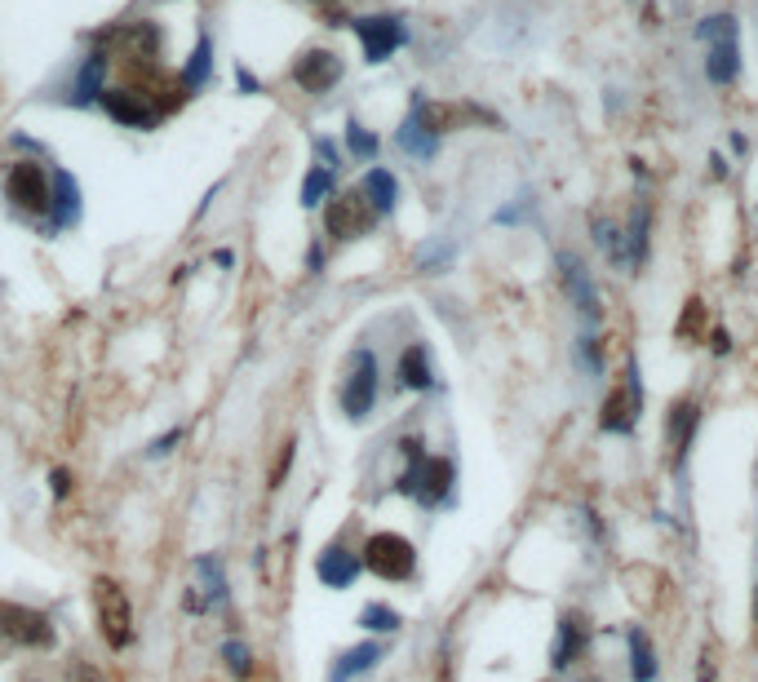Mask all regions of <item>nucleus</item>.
I'll return each mask as SVG.
<instances>
[{"instance_id":"nucleus-1","label":"nucleus","mask_w":758,"mask_h":682,"mask_svg":"<svg viewBox=\"0 0 758 682\" xmlns=\"http://www.w3.org/2000/svg\"><path fill=\"white\" fill-rule=\"evenodd\" d=\"M364 567L373 576H382V581H408V576L417 572V550L408 536L377 532V536H368V545H364Z\"/></svg>"},{"instance_id":"nucleus-2","label":"nucleus","mask_w":758,"mask_h":682,"mask_svg":"<svg viewBox=\"0 0 758 682\" xmlns=\"http://www.w3.org/2000/svg\"><path fill=\"white\" fill-rule=\"evenodd\" d=\"M94 607H98V634L107 638V647L125 651L133 643V607L125 589L102 576V581H94Z\"/></svg>"},{"instance_id":"nucleus-3","label":"nucleus","mask_w":758,"mask_h":682,"mask_svg":"<svg viewBox=\"0 0 758 682\" xmlns=\"http://www.w3.org/2000/svg\"><path fill=\"white\" fill-rule=\"evenodd\" d=\"M5 200L23 213H49V200H54L49 173L40 169L36 160H18L14 169L5 173Z\"/></svg>"},{"instance_id":"nucleus-4","label":"nucleus","mask_w":758,"mask_h":682,"mask_svg":"<svg viewBox=\"0 0 758 682\" xmlns=\"http://www.w3.org/2000/svg\"><path fill=\"white\" fill-rule=\"evenodd\" d=\"M0 638L18 647H40L49 651L54 647V625H49L45 612H32V607H18V603H0Z\"/></svg>"},{"instance_id":"nucleus-5","label":"nucleus","mask_w":758,"mask_h":682,"mask_svg":"<svg viewBox=\"0 0 758 682\" xmlns=\"http://www.w3.org/2000/svg\"><path fill=\"white\" fill-rule=\"evenodd\" d=\"M373 222H377V213H373V204L364 200V191H342L324 204V226H329L333 240H355V235H364Z\"/></svg>"},{"instance_id":"nucleus-6","label":"nucleus","mask_w":758,"mask_h":682,"mask_svg":"<svg viewBox=\"0 0 758 682\" xmlns=\"http://www.w3.org/2000/svg\"><path fill=\"white\" fill-rule=\"evenodd\" d=\"M373 403H377V359H373V350H355L351 377H346V386H342V408L351 421H364L368 412H373Z\"/></svg>"},{"instance_id":"nucleus-7","label":"nucleus","mask_w":758,"mask_h":682,"mask_svg":"<svg viewBox=\"0 0 758 682\" xmlns=\"http://www.w3.org/2000/svg\"><path fill=\"white\" fill-rule=\"evenodd\" d=\"M639 412H643V386H639V368L630 364L626 386H617L608 395V403H603L599 426H603V434H630L639 426Z\"/></svg>"},{"instance_id":"nucleus-8","label":"nucleus","mask_w":758,"mask_h":682,"mask_svg":"<svg viewBox=\"0 0 758 682\" xmlns=\"http://www.w3.org/2000/svg\"><path fill=\"white\" fill-rule=\"evenodd\" d=\"M351 27H355V36H360V45H364V58H368V62H386V58H391L395 49L408 40L404 23H399V18H391V14L355 18Z\"/></svg>"},{"instance_id":"nucleus-9","label":"nucleus","mask_w":758,"mask_h":682,"mask_svg":"<svg viewBox=\"0 0 758 682\" xmlns=\"http://www.w3.org/2000/svg\"><path fill=\"white\" fill-rule=\"evenodd\" d=\"M102 111H107L116 124L125 129H151L160 120V111L151 107V93H138V89H102Z\"/></svg>"},{"instance_id":"nucleus-10","label":"nucleus","mask_w":758,"mask_h":682,"mask_svg":"<svg viewBox=\"0 0 758 682\" xmlns=\"http://www.w3.org/2000/svg\"><path fill=\"white\" fill-rule=\"evenodd\" d=\"M293 80L306 93H329L337 80H342V58H337L333 49H306L293 67Z\"/></svg>"},{"instance_id":"nucleus-11","label":"nucleus","mask_w":758,"mask_h":682,"mask_svg":"<svg viewBox=\"0 0 758 682\" xmlns=\"http://www.w3.org/2000/svg\"><path fill=\"white\" fill-rule=\"evenodd\" d=\"M559 279H563V288H568V297L577 302V310H586L590 319H599V293H594L590 271L577 253H559Z\"/></svg>"},{"instance_id":"nucleus-12","label":"nucleus","mask_w":758,"mask_h":682,"mask_svg":"<svg viewBox=\"0 0 758 682\" xmlns=\"http://www.w3.org/2000/svg\"><path fill=\"white\" fill-rule=\"evenodd\" d=\"M448 488H453V461H444V457H426L422 465H417V474H413V492L408 496H417L422 505H439L448 496Z\"/></svg>"},{"instance_id":"nucleus-13","label":"nucleus","mask_w":758,"mask_h":682,"mask_svg":"<svg viewBox=\"0 0 758 682\" xmlns=\"http://www.w3.org/2000/svg\"><path fill=\"white\" fill-rule=\"evenodd\" d=\"M360 567H364V558H355L346 545H329V550L320 554V563H315V572H320V581L329 589H346V585H355Z\"/></svg>"},{"instance_id":"nucleus-14","label":"nucleus","mask_w":758,"mask_h":682,"mask_svg":"<svg viewBox=\"0 0 758 682\" xmlns=\"http://www.w3.org/2000/svg\"><path fill=\"white\" fill-rule=\"evenodd\" d=\"M586 643H590L586 620H581L577 612H568V616L559 620V634H555V665H559V669L577 665V656L586 651Z\"/></svg>"},{"instance_id":"nucleus-15","label":"nucleus","mask_w":758,"mask_h":682,"mask_svg":"<svg viewBox=\"0 0 758 682\" xmlns=\"http://www.w3.org/2000/svg\"><path fill=\"white\" fill-rule=\"evenodd\" d=\"M626 643H630V678L634 682H652L657 678V647H652L648 629H626Z\"/></svg>"},{"instance_id":"nucleus-16","label":"nucleus","mask_w":758,"mask_h":682,"mask_svg":"<svg viewBox=\"0 0 758 682\" xmlns=\"http://www.w3.org/2000/svg\"><path fill=\"white\" fill-rule=\"evenodd\" d=\"M705 76H710V85H732V80L741 76V49H736V40H719V45H710Z\"/></svg>"},{"instance_id":"nucleus-17","label":"nucleus","mask_w":758,"mask_h":682,"mask_svg":"<svg viewBox=\"0 0 758 682\" xmlns=\"http://www.w3.org/2000/svg\"><path fill=\"white\" fill-rule=\"evenodd\" d=\"M399 386H404V390H430V386H435V372H430L426 346H408L404 355H399Z\"/></svg>"},{"instance_id":"nucleus-18","label":"nucleus","mask_w":758,"mask_h":682,"mask_svg":"<svg viewBox=\"0 0 758 682\" xmlns=\"http://www.w3.org/2000/svg\"><path fill=\"white\" fill-rule=\"evenodd\" d=\"M696 403H674L670 408V448H674V457H679V465H683V457H688V448H692V434H696Z\"/></svg>"},{"instance_id":"nucleus-19","label":"nucleus","mask_w":758,"mask_h":682,"mask_svg":"<svg viewBox=\"0 0 758 682\" xmlns=\"http://www.w3.org/2000/svg\"><path fill=\"white\" fill-rule=\"evenodd\" d=\"M360 191H364V200L373 204V213H377V217H382V213H391L395 204H399V182H395L386 169H373V173H368Z\"/></svg>"},{"instance_id":"nucleus-20","label":"nucleus","mask_w":758,"mask_h":682,"mask_svg":"<svg viewBox=\"0 0 758 682\" xmlns=\"http://www.w3.org/2000/svg\"><path fill=\"white\" fill-rule=\"evenodd\" d=\"M648 231H652V213H648V204H639V209H634L630 231H626V262L634 266V271L648 262Z\"/></svg>"},{"instance_id":"nucleus-21","label":"nucleus","mask_w":758,"mask_h":682,"mask_svg":"<svg viewBox=\"0 0 758 682\" xmlns=\"http://www.w3.org/2000/svg\"><path fill=\"white\" fill-rule=\"evenodd\" d=\"M382 660V647L377 643H360V647H351L342 660H337V669H333V682H351L355 674H368V669Z\"/></svg>"},{"instance_id":"nucleus-22","label":"nucleus","mask_w":758,"mask_h":682,"mask_svg":"<svg viewBox=\"0 0 758 682\" xmlns=\"http://www.w3.org/2000/svg\"><path fill=\"white\" fill-rule=\"evenodd\" d=\"M49 209H54V222L58 226L76 222V213H80V186L71 182V173H58V178H54V200H49Z\"/></svg>"},{"instance_id":"nucleus-23","label":"nucleus","mask_w":758,"mask_h":682,"mask_svg":"<svg viewBox=\"0 0 758 682\" xmlns=\"http://www.w3.org/2000/svg\"><path fill=\"white\" fill-rule=\"evenodd\" d=\"M102 76H107V54H89V62L80 67V80H76V102L85 107V102H98L102 98Z\"/></svg>"},{"instance_id":"nucleus-24","label":"nucleus","mask_w":758,"mask_h":682,"mask_svg":"<svg viewBox=\"0 0 758 682\" xmlns=\"http://www.w3.org/2000/svg\"><path fill=\"white\" fill-rule=\"evenodd\" d=\"M209 67H213V40L200 36V40H196V54H191V62L182 67V85H187V89H200L204 80H209Z\"/></svg>"},{"instance_id":"nucleus-25","label":"nucleus","mask_w":758,"mask_h":682,"mask_svg":"<svg viewBox=\"0 0 758 682\" xmlns=\"http://www.w3.org/2000/svg\"><path fill=\"white\" fill-rule=\"evenodd\" d=\"M399 142H404V151H413V155H422V160H426V155H435V142L439 138L417 116H408L404 129H399Z\"/></svg>"},{"instance_id":"nucleus-26","label":"nucleus","mask_w":758,"mask_h":682,"mask_svg":"<svg viewBox=\"0 0 758 682\" xmlns=\"http://www.w3.org/2000/svg\"><path fill=\"white\" fill-rule=\"evenodd\" d=\"M329 191H333V169H311L302 182V204L320 209V200H329Z\"/></svg>"},{"instance_id":"nucleus-27","label":"nucleus","mask_w":758,"mask_h":682,"mask_svg":"<svg viewBox=\"0 0 758 682\" xmlns=\"http://www.w3.org/2000/svg\"><path fill=\"white\" fill-rule=\"evenodd\" d=\"M696 40H701V45H719V40H736V18H732V14H710L701 27H696Z\"/></svg>"},{"instance_id":"nucleus-28","label":"nucleus","mask_w":758,"mask_h":682,"mask_svg":"<svg viewBox=\"0 0 758 682\" xmlns=\"http://www.w3.org/2000/svg\"><path fill=\"white\" fill-rule=\"evenodd\" d=\"M360 625L373 629V634H395V629H399V612H391L386 603H368L364 616H360Z\"/></svg>"},{"instance_id":"nucleus-29","label":"nucleus","mask_w":758,"mask_h":682,"mask_svg":"<svg viewBox=\"0 0 758 682\" xmlns=\"http://www.w3.org/2000/svg\"><path fill=\"white\" fill-rule=\"evenodd\" d=\"M196 572L209 581V603H222V598H227V581H222V563H218V558H200Z\"/></svg>"},{"instance_id":"nucleus-30","label":"nucleus","mask_w":758,"mask_h":682,"mask_svg":"<svg viewBox=\"0 0 758 682\" xmlns=\"http://www.w3.org/2000/svg\"><path fill=\"white\" fill-rule=\"evenodd\" d=\"M346 147L360 155V160H373V155H377V138L364 129V124H355V120H351V124H346Z\"/></svg>"},{"instance_id":"nucleus-31","label":"nucleus","mask_w":758,"mask_h":682,"mask_svg":"<svg viewBox=\"0 0 758 682\" xmlns=\"http://www.w3.org/2000/svg\"><path fill=\"white\" fill-rule=\"evenodd\" d=\"M222 656H227V665H231L235 678H249V669H253V651L249 647H244V643H227V647H222Z\"/></svg>"},{"instance_id":"nucleus-32","label":"nucleus","mask_w":758,"mask_h":682,"mask_svg":"<svg viewBox=\"0 0 758 682\" xmlns=\"http://www.w3.org/2000/svg\"><path fill=\"white\" fill-rule=\"evenodd\" d=\"M178 439H182V434H178V430H169V434H160V439H156V443H151V457H165V452H169V448H173V443H178Z\"/></svg>"},{"instance_id":"nucleus-33","label":"nucleus","mask_w":758,"mask_h":682,"mask_svg":"<svg viewBox=\"0 0 758 682\" xmlns=\"http://www.w3.org/2000/svg\"><path fill=\"white\" fill-rule=\"evenodd\" d=\"M235 80H240V89H244V93H258V80H253L244 67H235Z\"/></svg>"},{"instance_id":"nucleus-34","label":"nucleus","mask_w":758,"mask_h":682,"mask_svg":"<svg viewBox=\"0 0 758 682\" xmlns=\"http://www.w3.org/2000/svg\"><path fill=\"white\" fill-rule=\"evenodd\" d=\"M54 496H67V470H54Z\"/></svg>"},{"instance_id":"nucleus-35","label":"nucleus","mask_w":758,"mask_h":682,"mask_svg":"<svg viewBox=\"0 0 758 682\" xmlns=\"http://www.w3.org/2000/svg\"><path fill=\"white\" fill-rule=\"evenodd\" d=\"M754 625H758V585H754Z\"/></svg>"}]
</instances>
